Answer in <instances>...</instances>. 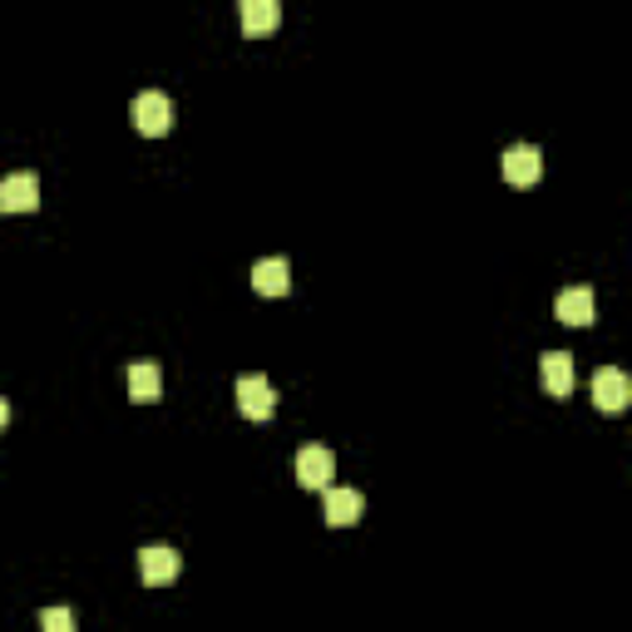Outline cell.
<instances>
[{
    "instance_id": "obj_8",
    "label": "cell",
    "mask_w": 632,
    "mask_h": 632,
    "mask_svg": "<svg viewBox=\"0 0 632 632\" xmlns=\"http://www.w3.org/2000/svg\"><path fill=\"white\" fill-rule=\"evenodd\" d=\"M322 514H326V524H332V529H346V524H361V514H366V499H361V489L332 485V489H326V504H322Z\"/></svg>"
},
{
    "instance_id": "obj_2",
    "label": "cell",
    "mask_w": 632,
    "mask_h": 632,
    "mask_svg": "<svg viewBox=\"0 0 632 632\" xmlns=\"http://www.w3.org/2000/svg\"><path fill=\"white\" fill-rule=\"evenodd\" d=\"M134 129L148 139H164L168 129H174V99H168L164 90H144L134 99Z\"/></svg>"
},
{
    "instance_id": "obj_10",
    "label": "cell",
    "mask_w": 632,
    "mask_h": 632,
    "mask_svg": "<svg viewBox=\"0 0 632 632\" xmlns=\"http://www.w3.org/2000/svg\"><path fill=\"white\" fill-rule=\"evenodd\" d=\"M252 291L258 297H287L291 291V262L287 258H262L252 267Z\"/></svg>"
},
{
    "instance_id": "obj_3",
    "label": "cell",
    "mask_w": 632,
    "mask_h": 632,
    "mask_svg": "<svg viewBox=\"0 0 632 632\" xmlns=\"http://www.w3.org/2000/svg\"><path fill=\"white\" fill-rule=\"evenodd\" d=\"M628 401H632L628 371H618V366H603V371H593V405H598L603 415L628 410Z\"/></svg>"
},
{
    "instance_id": "obj_4",
    "label": "cell",
    "mask_w": 632,
    "mask_h": 632,
    "mask_svg": "<svg viewBox=\"0 0 632 632\" xmlns=\"http://www.w3.org/2000/svg\"><path fill=\"white\" fill-rule=\"evenodd\" d=\"M336 455L326 445H301L297 450V485L301 489H332Z\"/></svg>"
},
{
    "instance_id": "obj_11",
    "label": "cell",
    "mask_w": 632,
    "mask_h": 632,
    "mask_svg": "<svg viewBox=\"0 0 632 632\" xmlns=\"http://www.w3.org/2000/svg\"><path fill=\"white\" fill-rule=\"evenodd\" d=\"M559 322H569V326H593V322H598V297H593V287L559 291Z\"/></svg>"
},
{
    "instance_id": "obj_13",
    "label": "cell",
    "mask_w": 632,
    "mask_h": 632,
    "mask_svg": "<svg viewBox=\"0 0 632 632\" xmlns=\"http://www.w3.org/2000/svg\"><path fill=\"white\" fill-rule=\"evenodd\" d=\"M238 21H242V31H248V35H267V31H277V25H282V5H277V0H242Z\"/></svg>"
},
{
    "instance_id": "obj_14",
    "label": "cell",
    "mask_w": 632,
    "mask_h": 632,
    "mask_svg": "<svg viewBox=\"0 0 632 632\" xmlns=\"http://www.w3.org/2000/svg\"><path fill=\"white\" fill-rule=\"evenodd\" d=\"M40 632H74V612L70 608H45L40 612Z\"/></svg>"
},
{
    "instance_id": "obj_12",
    "label": "cell",
    "mask_w": 632,
    "mask_h": 632,
    "mask_svg": "<svg viewBox=\"0 0 632 632\" xmlns=\"http://www.w3.org/2000/svg\"><path fill=\"white\" fill-rule=\"evenodd\" d=\"M158 395H164V371H158L154 361H139V366H129V401H139V405H154Z\"/></svg>"
},
{
    "instance_id": "obj_15",
    "label": "cell",
    "mask_w": 632,
    "mask_h": 632,
    "mask_svg": "<svg viewBox=\"0 0 632 632\" xmlns=\"http://www.w3.org/2000/svg\"><path fill=\"white\" fill-rule=\"evenodd\" d=\"M5 426H11V401L0 395V436H5Z\"/></svg>"
},
{
    "instance_id": "obj_5",
    "label": "cell",
    "mask_w": 632,
    "mask_h": 632,
    "mask_svg": "<svg viewBox=\"0 0 632 632\" xmlns=\"http://www.w3.org/2000/svg\"><path fill=\"white\" fill-rule=\"evenodd\" d=\"M139 579H144L148 588H168V583L178 579V549L174 544H148V549H139Z\"/></svg>"
},
{
    "instance_id": "obj_9",
    "label": "cell",
    "mask_w": 632,
    "mask_h": 632,
    "mask_svg": "<svg viewBox=\"0 0 632 632\" xmlns=\"http://www.w3.org/2000/svg\"><path fill=\"white\" fill-rule=\"evenodd\" d=\"M539 381H544V391H549L553 401L573 395V356L569 351H544L539 356Z\"/></svg>"
},
{
    "instance_id": "obj_7",
    "label": "cell",
    "mask_w": 632,
    "mask_h": 632,
    "mask_svg": "<svg viewBox=\"0 0 632 632\" xmlns=\"http://www.w3.org/2000/svg\"><path fill=\"white\" fill-rule=\"evenodd\" d=\"M35 207H40V178L35 174L0 178V213H35Z\"/></svg>"
},
{
    "instance_id": "obj_6",
    "label": "cell",
    "mask_w": 632,
    "mask_h": 632,
    "mask_svg": "<svg viewBox=\"0 0 632 632\" xmlns=\"http://www.w3.org/2000/svg\"><path fill=\"white\" fill-rule=\"evenodd\" d=\"M504 183H514V188H534L539 183V174H544V158H539V148L534 144H509L504 148Z\"/></svg>"
},
{
    "instance_id": "obj_1",
    "label": "cell",
    "mask_w": 632,
    "mask_h": 632,
    "mask_svg": "<svg viewBox=\"0 0 632 632\" xmlns=\"http://www.w3.org/2000/svg\"><path fill=\"white\" fill-rule=\"evenodd\" d=\"M232 395H238V415L242 420H272L277 415V391H272V381L267 375H258V371H248V375H238L232 381Z\"/></svg>"
}]
</instances>
